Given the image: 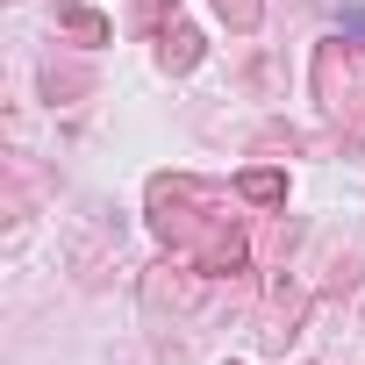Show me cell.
Masks as SVG:
<instances>
[{"instance_id":"cell-1","label":"cell","mask_w":365,"mask_h":365,"mask_svg":"<svg viewBox=\"0 0 365 365\" xmlns=\"http://www.w3.org/2000/svg\"><path fill=\"white\" fill-rule=\"evenodd\" d=\"M315 101L329 115H358L365 108V65H358L351 43H322L315 51Z\"/></svg>"},{"instance_id":"cell-2","label":"cell","mask_w":365,"mask_h":365,"mask_svg":"<svg viewBox=\"0 0 365 365\" xmlns=\"http://www.w3.org/2000/svg\"><path fill=\"white\" fill-rule=\"evenodd\" d=\"M158 65H165V72H194V65H201V29L172 22V29H165V43H158Z\"/></svg>"},{"instance_id":"cell-3","label":"cell","mask_w":365,"mask_h":365,"mask_svg":"<svg viewBox=\"0 0 365 365\" xmlns=\"http://www.w3.org/2000/svg\"><path fill=\"white\" fill-rule=\"evenodd\" d=\"M58 29H65L72 43H108V15H101V8H79V0L58 8Z\"/></svg>"},{"instance_id":"cell-4","label":"cell","mask_w":365,"mask_h":365,"mask_svg":"<svg viewBox=\"0 0 365 365\" xmlns=\"http://www.w3.org/2000/svg\"><path fill=\"white\" fill-rule=\"evenodd\" d=\"M237 194H244V201H258V208H287V179H279V172H265V165H251V172H237Z\"/></svg>"},{"instance_id":"cell-5","label":"cell","mask_w":365,"mask_h":365,"mask_svg":"<svg viewBox=\"0 0 365 365\" xmlns=\"http://www.w3.org/2000/svg\"><path fill=\"white\" fill-rule=\"evenodd\" d=\"M215 15H222L237 36H251V29H258V15H265V0H215Z\"/></svg>"},{"instance_id":"cell-6","label":"cell","mask_w":365,"mask_h":365,"mask_svg":"<svg viewBox=\"0 0 365 365\" xmlns=\"http://www.w3.org/2000/svg\"><path fill=\"white\" fill-rule=\"evenodd\" d=\"M344 29H351V36H365V8H344Z\"/></svg>"}]
</instances>
